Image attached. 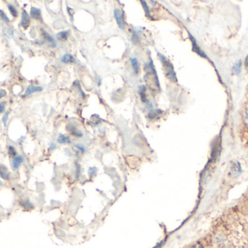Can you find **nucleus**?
Instances as JSON below:
<instances>
[{"instance_id":"f257e3e1","label":"nucleus","mask_w":248,"mask_h":248,"mask_svg":"<svg viewBox=\"0 0 248 248\" xmlns=\"http://www.w3.org/2000/svg\"><path fill=\"white\" fill-rule=\"evenodd\" d=\"M158 58L160 60L161 63H162L163 65L165 76H166L170 81H172V82H177V77H176V73L175 71H174V66H173L172 63H170V60H169L166 57L163 56V55L160 53H158Z\"/></svg>"},{"instance_id":"f03ea898","label":"nucleus","mask_w":248,"mask_h":248,"mask_svg":"<svg viewBox=\"0 0 248 248\" xmlns=\"http://www.w3.org/2000/svg\"><path fill=\"white\" fill-rule=\"evenodd\" d=\"M114 16L119 28L121 29H124L125 28V22H124L123 12L119 9H115Z\"/></svg>"},{"instance_id":"7ed1b4c3","label":"nucleus","mask_w":248,"mask_h":248,"mask_svg":"<svg viewBox=\"0 0 248 248\" xmlns=\"http://www.w3.org/2000/svg\"><path fill=\"white\" fill-rule=\"evenodd\" d=\"M31 20H30V17L29 16V13L26 12V10L23 9L22 12V20H21V26L23 28H28L29 25Z\"/></svg>"},{"instance_id":"20e7f679","label":"nucleus","mask_w":248,"mask_h":248,"mask_svg":"<svg viewBox=\"0 0 248 248\" xmlns=\"http://www.w3.org/2000/svg\"><path fill=\"white\" fill-rule=\"evenodd\" d=\"M43 90V88L42 87H37V86H33V85H30L26 89L25 93H24L23 95H22V97L25 98L26 96L28 95H30L34 93V92H40L41 90Z\"/></svg>"},{"instance_id":"39448f33","label":"nucleus","mask_w":248,"mask_h":248,"mask_svg":"<svg viewBox=\"0 0 248 248\" xmlns=\"http://www.w3.org/2000/svg\"><path fill=\"white\" fill-rule=\"evenodd\" d=\"M30 16L32 18L36 19L38 20H42V16H41V11L40 9L36 7H32L30 11Z\"/></svg>"},{"instance_id":"423d86ee","label":"nucleus","mask_w":248,"mask_h":248,"mask_svg":"<svg viewBox=\"0 0 248 248\" xmlns=\"http://www.w3.org/2000/svg\"><path fill=\"white\" fill-rule=\"evenodd\" d=\"M189 37H190V39H191V43H192L193 51H195V52H196L198 54V55H200V56H202V57H206V56H205V53L203 52V51L201 50V49L200 48V47H198V45H197L196 41H195V38L193 37L192 36H191L189 33Z\"/></svg>"},{"instance_id":"0eeeda50","label":"nucleus","mask_w":248,"mask_h":248,"mask_svg":"<svg viewBox=\"0 0 248 248\" xmlns=\"http://www.w3.org/2000/svg\"><path fill=\"white\" fill-rule=\"evenodd\" d=\"M10 172L5 165L0 164V177L5 180H8L10 178Z\"/></svg>"},{"instance_id":"6e6552de","label":"nucleus","mask_w":248,"mask_h":248,"mask_svg":"<svg viewBox=\"0 0 248 248\" xmlns=\"http://www.w3.org/2000/svg\"><path fill=\"white\" fill-rule=\"evenodd\" d=\"M241 173V167L238 162H234L232 164V168H231V174H232L233 176H238Z\"/></svg>"},{"instance_id":"1a4fd4ad","label":"nucleus","mask_w":248,"mask_h":248,"mask_svg":"<svg viewBox=\"0 0 248 248\" xmlns=\"http://www.w3.org/2000/svg\"><path fill=\"white\" fill-rule=\"evenodd\" d=\"M41 32H42L41 34H42L43 37L44 38L45 40L47 41L49 44L51 45L52 47H55L56 46V42H55V41H54V38L52 37H51V36L47 32L45 31L44 30H43V29L41 30Z\"/></svg>"},{"instance_id":"9d476101","label":"nucleus","mask_w":248,"mask_h":248,"mask_svg":"<svg viewBox=\"0 0 248 248\" xmlns=\"http://www.w3.org/2000/svg\"><path fill=\"white\" fill-rule=\"evenodd\" d=\"M61 61L63 63H75L76 60H75L74 57L71 54H65L61 58Z\"/></svg>"},{"instance_id":"9b49d317","label":"nucleus","mask_w":248,"mask_h":248,"mask_svg":"<svg viewBox=\"0 0 248 248\" xmlns=\"http://www.w3.org/2000/svg\"><path fill=\"white\" fill-rule=\"evenodd\" d=\"M130 61L131 66H132L133 70L134 71V74L136 75H138L139 73H140V66H139L138 60L135 58H131Z\"/></svg>"},{"instance_id":"f8f14e48","label":"nucleus","mask_w":248,"mask_h":248,"mask_svg":"<svg viewBox=\"0 0 248 248\" xmlns=\"http://www.w3.org/2000/svg\"><path fill=\"white\" fill-rule=\"evenodd\" d=\"M22 157L21 156H16L13 159L12 161V167L14 169H18L19 167V166L20 165V164L22 163Z\"/></svg>"},{"instance_id":"ddd939ff","label":"nucleus","mask_w":248,"mask_h":248,"mask_svg":"<svg viewBox=\"0 0 248 248\" xmlns=\"http://www.w3.org/2000/svg\"><path fill=\"white\" fill-rule=\"evenodd\" d=\"M139 92H140V96H141V100L145 103L146 101V88L144 85H141L139 88Z\"/></svg>"},{"instance_id":"4468645a","label":"nucleus","mask_w":248,"mask_h":248,"mask_svg":"<svg viewBox=\"0 0 248 248\" xmlns=\"http://www.w3.org/2000/svg\"><path fill=\"white\" fill-rule=\"evenodd\" d=\"M68 32H69L68 31H63L59 32V33L57 34V39H59V40H61V41L67 39V36H68V34H69Z\"/></svg>"},{"instance_id":"2eb2a0df","label":"nucleus","mask_w":248,"mask_h":248,"mask_svg":"<svg viewBox=\"0 0 248 248\" xmlns=\"http://www.w3.org/2000/svg\"><path fill=\"white\" fill-rule=\"evenodd\" d=\"M163 111L161 110H159V109H157V110H154L149 113V114H148V117H149L150 119L156 118V117L159 116L160 113H161Z\"/></svg>"},{"instance_id":"dca6fc26","label":"nucleus","mask_w":248,"mask_h":248,"mask_svg":"<svg viewBox=\"0 0 248 248\" xmlns=\"http://www.w3.org/2000/svg\"><path fill=\"white\" fill-rule=\"evenodd\" d=\"M141 4H142V5L143 6V8L144 9V12H145L146 16L148 17V18H151V17H150V11L149 7H148L147 4L146 3V2L141 1Z\"/></svg>"},{"instance_id":"f3484780","label":"nucleus","mask_w":248,"mask_h":248,"mask_svg":"<svg viewBox=\"0 0 248 248\" xmlns=\"http://www.w3.org/2000/svg\"><path fill=\"white\" fill-rule=\"evenodd\" d=\"M243 122L245 125L248 128V106L246 107L243 112Z\"/></svg>"},{"instance_id":"a211bd4d","label":"nucleus","mask_w":248,"mask_h":248,"mask_svg":"<svg viewBox=\"0 0 248 248\" xmlns=\"http://www.w3.org/2000/svg\"><path fill=\"white\" fill-rule=\"evenodd\" d=\"M8 9L9 10H10L11 15H12L13 17H18V11H17L16 8L13 6L12 5H8Z\"/></svg>"},{"instance_id":"6ab92c4d","label":"nucleus","mask_w":248,"mask_h":248,"mask_svg":"<svg viewBox=\"0 0 248 248\" xmlns=\"http://www.w3.org/2000/svg\"><path fill=\"white\" fill-rule=\"evenodd\" d=\"M57 141H58V143H70V140H69V138L63 135H60L59 136V138H58V139H57Z\"/></svg>"},{"instance_id":"aec40b11","label":"nucleus","mask_w":248,"mask_h":248,"mask_svg":"<svg viewBox=\"0 0 248 248\" xmlns=\"http://www.w3.org/2000/svg\"><path fill=\"white\" fill-rule=\"evenodd\" d=\"M241 66L242 63L240 61L239 62V63H236V65L233 67V72L236 74H238L240 72V71H241Z\"/></svg>"},{"instance_id":"412c9836","label":"nucleus","mask_w":248,"mask_h":248,"mask_svg":"<svg viewBox=\"0 0 248 248\" xmlns=\"http://www.w3.org/2000/svg\"><path fill=\"white\" fill-rule=\"evenodd\" d=\"M8 153H9V155H10V156H16V155H17V151L15 150V147H13L12 146H9Z\"/></svg>"},{"instance_id":"4be33fe9","label":"nucleus","mask_w":248,"mask_h":248,"mask_svg":"<svg viewBox=\"0 0 248 248\" xmlns=\"http://www.w3.org/2000/svg\"><path fill=\"white\" fill-rule=\"evenodd\" d=\"M0 17H1V18H2V20H5V21L10 22V18L7 17L6 13L4 12L3 10H2V9H0Z\"/></svg>"},{"instance_id":"5701e85b","label":"nucleus","mask_w":248,"mask_h":248,"mask_svg":"<svg viewBox=\"0 0 248 248\" xmlns=\"http://www.w3.org/2000/svg\"><path fill=\"white\" fill-rule=\"evenodd\" d=\"M9 113H10V111H7L6 113H5V114L4 115L3 117H2V122H3V124L4 125H6L7 124V119H8V116H9Z\"/></svg>"},{"instance_id":"b1692460","label":"nucleus","mask_w":248,"mask_h":248,"mask_svg":"<svg viewBox=\"0 0 248 248\" xmlns=\"http://www.w3.org/2000/svg\"><path fill=\"white\" fill-rule=\"evenodd\" d=\"M5 101H2L0 103V113H2L4 111H5Z\"/></svg>"},{"instance_id":"393cba45","label":"nucleus","mask_w":248,"mask_h":248,"mask_svg":"<svg viewBox=\"0 0 248 248\" xmlns=\"http://www.w3.org/2000/svg\"><path fill=\"white\" fill-rule=\"evenodd\" d=\"M6 95H7L6 90H3V89H1V90H0V99H1V98H2L3 97H5Z\"/></svg>"},{"instance_id":"a878e982","label":"nucleus","mask_w":248,"mask_h":248,"mask_svg":"<svg viewBox=\"0 0 248 248\" xmlns=\"http://www.w3.org/2000/svg\"><path fill=\"white\" fill-rule=\"evenodd\" d=\"M245 69L248 71V56L246 58L245 62Z\"/></svg>"},{"instance_id":"bb28decb","label":"nucleus","mask_w":248,"mask_h":248,"mask_svg":"<svg viewBox=\"0 0 248 248\" xmlns=\"http://www.w3.org/2000/svg\"><path fill=\"white\" fill-rule=\"evenodd\" d=\"M0 185H2V183L1 181H0Z\"/></svg>"}]
</instances>
